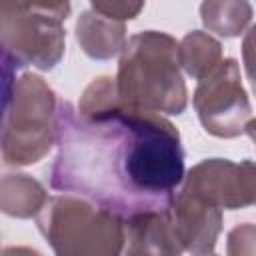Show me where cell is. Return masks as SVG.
<instances>
[{"label":"cell","mask_w":256,"mask_h":256,"mask_svg":"<svg viewBox=\"0 0 256 256\" xmlns=\"http://www.w3.org/2000/svg\"><path fill=\"white\" fill-rule=\"evenodd\" d=\"M56 144L50 186L122 220L166 210L184 178L180 134L156 112L120 104L84 116L62 102L56 110Z\"/></svg>","instance_id":"obj_1"},{"label":"cell","mask_w":256,"mask_h":256,"mask_svg":"<svg viewBox=\"0 0 256 256\" xmlns=\"http://www.w3.org/2000/svg\"><path fill=\"white\" fill-rule=\"evenodd\" d=\"M116 92L124 106L156 114H182L188 104L180 74L178 42L164 32L146 30L122 46Z\"/></svg>","instance_id":"obj_2"},{"label":"cell","mask_w":256,"mask_h":256,"mask_svg":"<svg viewBox=\"0 0 256 256\" xmlns=\"http://www.w3.org/2000/svg\"><path fill=\"white\" fill-rule=\"evenodd\" d=\"M36 222L60 256H114L124 244L122 218L76 194L48 198Z\"/></svg>","instance_id":"obj_3"},{"label":"cell","mask_w":256,"mask_h":256,"mask_svg":"<svg viewBox=\"0 0 256 256\" xmlns=\"http://www.w3.org/2000/svg\"><path fill=\"white\" fill-rule=\"evenodd\" d=\"M56 96L40 76L18 78L0 136L2 160L10 166L42 160L56 144Z\"/></svg>","instance_id":"obj_4"},{"label":"cell","mask_w":256,"mask_h":256,"mask_svg":"<svg viewBox=\"0 0 256 256\" xmlns=\"http://www.w3.org/2000/svg\"><path fill=\"white\" fill-rule=\"evenodd\" d=\"M194 108L204 130L218 138L252 134V108L236 60H220L200 78L194 92Z\"/></svg>","instance_id":"obj_5"},{"label":"cell","mask_w":256,"mask_h":256,"mask_svg":"<svg viewBox=\"0 0 256 256\" xmlns=\"http://www.w3.org/2000/svg\"><path fill=\"white\" fill-rule=\"evenodd\" d=\"M60 20L0 4V44L20 66L52 70L64 54Z\"/></svg>","instance_id":"obj_6"},{"label":"cell","mask_w":256,"mask_h":256,"mask_svg":"<svg viewBox=\"0 0 256 256\" xmlns=\"http://www.w3.org/2000/svg\"><path fill=\"white\" fill-rule=\"evenodd\" d=\"M254 178L256 172L252 160L236 164L224 158H210L192 166L190 172L182 178L180 188L200 196L202 200L214 204L220 210H236L254 204Z\"/></svg>","instance_id":"obj_7"},{"label":"cell","mask_w":256,"mask_h":256,"mask_svg":"<svg viewBox=\"0 0 256 256\" xmlns=\"http://www.w3.org/2000/svg\"><path fill=\"white\" fill-rule=\"evenodd\" d=\"M164 214L180 250L192 254L214 252L218 234L222 230L220 208L178 186Z\"/></svg>","instance_id":"obj_8"},{"label":"cell","mask_w":256,"mask_h":256,"mask_svg":"<svg viewBox=\"0 0 256 256\" xmlns=\"http://www.w3.org/2000/svg\"><path fill=\"white\" fill-rule=\"evenodd\" d=\"M124 240H130V254H180V246L170 230L164 210L140 212L126 218Z\"/></svg>","instance_id":"obj_9"},{"label":"cell","mask_w":256,"mask_h":256,"mask_svg":"<svg viewBox=\"0 0 256 256\" xmlns=\"http://www.w3.org/2000/svg\"><path fill=\"white\" fill-rule=\"evenodd\" d=\"M76 40L80 48L94 60L116 56L126 42L124 22L110 20L98 12H84L76 22Z\"/></svg>","instance_id":"obj_10"},{"label":"cell","mask_w":256,"mask_h":256,"mask_svg":"<svg viewBox=\"0 0 256 256\" xmlns=\"http://www.w3.org/2000/svg\"><path fill=\"white\" fill-rule=\"evenodd\" d=\"M46 200L44 186L26 174H6L0 178V212L8 216L32 218Z\"/></svg>","instance_id":"obj_11"},{"label":"cell","mask_w":256,"mask_h":256,"mask_svg":"<svg viewBox=\"0 0 256 256\" xmlns=\"http://www.w3.org/2000/svg\"><path fill=\"white\" fill-rule=\"evenodd\" d=\"M200 16L210 32L232 38L240 36L252 20V6L248 0H204Z\"/></svg>","instance_id":"obj_12"},{"label":"cell","mask_w":256,"mask_h":256,"mask_svg":"<svg viewBox=\"0 0 256 256\" xmlns=\"http://www.w3.org/2000/svg\"><path fill=\"white\" fill-rule=\"evenodd\" d=\"M178 58L186 74L200 80L222 60V46L210 34L192 30L178 42Z\"/></svg>","instance_id":"obj_13"},{"label":"cell","mask_w":256,"mask_h":256,"mask_svg":"<svg viewBox=\"0 0 256 256\" xmlns=\"http://www.w3.org/2000/svg\"><path fill=\"white\" fill-rule=\"evenodd\" d=\"M16 68H18V64L6 52V48L0 44V136L4 130V122H6V114L10 108L12 96H14Z\"/></svg>","instance_id":"obj_14"},{"label":"cell","mask_w":256,"mask_h":256,"mask_svg":"<svg viewBox=\"0 0 256 256\" xmlns=\"http://www.w3.org/2000/svg\"><path fill=\"white\" fill-rule=\"evenodd\" d=\"M2 6H10L22 12L40 14L54 20H66L70 14V0H0Z\"/></svg>","instance_id":"obj_15"},{"label":"cell","mask_w":256,"mask_h":256,"mask_svg":"<svg viewBox=\"0 0 256 256\" xmlns=\"http://www.w3.org/2000/svg\"><path fill=\"white\" fill-rule=\"evenodd\" d=\"M92 10L110 20H132L144 8V0H90Z\"/></svg>","instance_id":"obj_16"}]
</instances>
